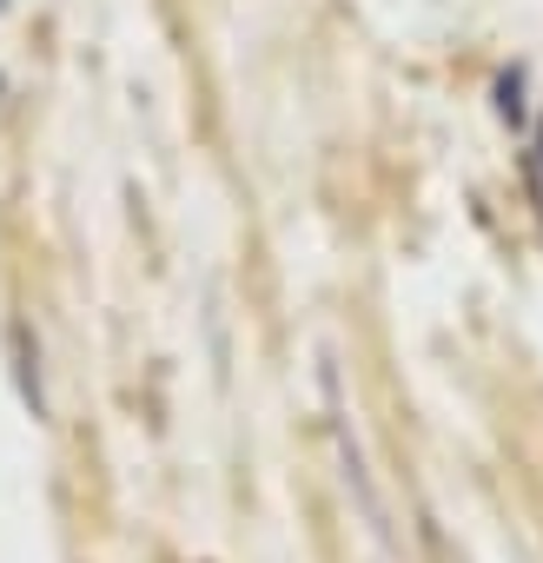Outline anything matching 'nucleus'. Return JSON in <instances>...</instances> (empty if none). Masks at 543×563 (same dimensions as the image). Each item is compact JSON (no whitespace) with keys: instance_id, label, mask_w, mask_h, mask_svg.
I'll return each instance as SVG.
<instances>
[{"instance_id":"nucleus-1","label":"nucleus","mask_w":543,"mask_h":563,"mask_svg":"<svg viewBox=\"0 0 543 563\" xmlns=\"http://www.w3.org/2000/svg\"><path fill=\"white\" fill-rule=\"evenodd\" d=\"M8 339H14V378H21V398H27L34 418H47V391H41V339H34L27 325H14Z\"/></svg>"},{"instance_id":"nucleus-2","label":"nucleus","mask_w":543,"mask_h":563,"mask_svg":"<svg viewBox=\"0 0 543 563\" xmlns=\"http://www.w3.org/2000/svg\"><path fill=\"white\" fill-rule=\"evenodd\" d=\"M523 87H530V80H523V67L497 74V120H503V126H523V120H530V100H523Z\"/></svg>"}]
</instances>
